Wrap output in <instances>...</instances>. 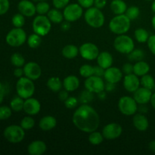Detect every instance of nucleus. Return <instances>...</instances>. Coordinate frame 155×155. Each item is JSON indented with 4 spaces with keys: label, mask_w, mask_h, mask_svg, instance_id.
<instances>
[{
    "label": "nucleus",
    "mask_w": 155,
    "mask_h": 155,
    "mask_svg": "<svg viewBox=\"0 0 155 155\" xmlns=\"http://www.w3.org/2000/svg\"><path fill=\"white\" fill-rule=\"evenodd\" d=\"M72 120L74 126L78 130L86 133L97 130L100 124L98 112L86 104H82L75 110Z\"/></svg>",
    "instance_id": "1"
},
{
    "label": "nucleus",
    "mask_w": 155,
    "mask_h": 155,
    "mask_svg": "<svg viewBox=\"0 0 155 155\" xmlns=\"http://www.w3.org/2000/svg\"><path fill=\"white\" fill-rule=\"evenodd\" d=\"M131 27V21L125 15H118L114 17L109 22V29L117 35L125 34Z\"/></svg>",
    "instance_id": "2"
},
{
    "label": "nucleus",
    "mask_w": 155,
    "mask_h": 155,
    "mask_svg": "<svg viewBox=\"0 0 155 155\" xmlns=\"http://www.w3.org/2000/svg\"><path fill=\"white\" fill-rule=\"evenodd\" d=\"M84 18L86 24L93 28H100L104 24V15L101 9L96 7L87 8L84 14Z\"/></svg>",
    "instance_id": "3"
},
{
    "label": "nucleus",
    "mask_w": 155,
    "mask_h": 155,
    "mask_svg": "<svg viewBox=\"0 0 155 155\" xmlns=\"http://www.w3.org/2000/svg\"><path fill=\"white\" fill-rule=\"evenodd\" d=\"M33 80L27 77H21L16 83V91L18 96L24 99L31 98L35 92V85Z\"/></svg>",
    "instance_id": "4"
},
{
    "label": "nucleus",
    "mask_w": 155,
    "mask_h": 155,
    "mask_svg": "<svg viewBox=\"0 0 155 155\" xmlns=\"http://www.w3.org/2000/svg\"><path fill=\"white\" fill-rule=\"evenodd\" d=\"M32 27L35 33L41 36H45L51 30V22L45 15H39L33 19Z\"/></svg>",
    "instance_id": "5"
},
{
    "label": "nucleus",
    "mask_w": 155,
    "mask_h": 155,
    "mask_svg": "<svg viewBox=\"0 0 155 155\" xmlns=\"http://www.w3.org/2000/svg\"><path fill=\"white\" fill-rule=\"evenodd\" d=\"M114 47L121 54H129L133 51L135 47L134 42L130 36L125 34L118 35L114 42Z\"/></svg>",
    "instance_id": "6"
},
{
    "label": "nucleus",
    "mask_w": 155,
    "mask_h": 155,
    "mask_svg": "<svg viewBox=\"0 0 155 155\" xmlns=\"http://www.w3.org/2000/svg\"><path fill=\"white\" fill-rule=\"evenodd\" d=\"M27 33L22 28L15 27L6 35L5 41L12 47H20L27 41Z\"/></svg>",
    "instance_id": "7"
},
{
    "label": "nucleus",
    "mask_w": 155,
    "mask_h": 155,
    "mask_svg": "<svg viewBox=\"0 0 155 155\" xmlns=\"http://www.w3.org/2000/svg\"><path fill=\"white\" fill-rule=\"evenodd\" d=\"M118 109L124 115L132 116L138 110V103L130 96L121 97L118 101Z\"/></svg>",
    "instance_id": "8"
},
{
    "label": "nucleus",
    "mask_w": 155,
    "mask_h": 155,
    "mask_svg": "<svg viewBox=\"0 0 155 155\" xmlns=\"http://www.w3.org/2000/svg\"><path fill=\"white\" fill-rule=\"evenodd\" d=\"M25 136L24 130L18 125H11L4 130V137L11 143H19L22 142Z\"/></svg>",
    "instance_id": "9"
},
{
    "label": "nucleus",
    "mask_w": 155,
    "mask_h": 155,
    "mask_svg": "<svg viewBox=\"0 0 155 155\" xmlns=\"http://www.w3.org/2000/svg\"><path fill=\"white\" fill-rule=\"evenodd\" d=\"M83 8L80 6L78 3L68 4L64 8L63 15L64 18L69 22L77 21L83 16Z\"/></svg>",
    "instance_id": "10"
},
{
    "label": "nucleus",
    "mask_w": 155,
    "mask_h": 155,
    "mask_svg": "<svg viewBox=\"0 0 155 155\" xmlns=\"http://www.w3.org/2000/svg\"><path fill=\"white\" fill-rule=\"evenodd\" d=\"M84 85L86 90L92 93L98 94L105 89V84L104 83V80L101 77L95 75L91 76L86 78Z\"/></svg>",
    "instance_id": "11"
},
{
    "label": "nucleus",
    "mask_w": 155,
    "mask_h": 155,
    "mask_svg": "<svg viewBox=\"0 0 155 155\" xmlns=\"http://www.w3.org/2000/svg\"><path fill=\"white\" fill-rule=\"evenodd\" d=\"M79 51L81 57L87 61L95 60L99 54V49L98 46L92 42L83 43L79 48Z\"/></svg>",
    "instance_id": "12"
},
{
    "label": "nucleus",
    "mask_w": 155,
    "mask_h": 155,
    "mask_svg": "<svg viewBox=\"0 0 155 155\" xmlns=\"http://www.w3.org/2000/svg\"><path fill=\"white\" fill-rule=\"evenodd\" d=\"M123 133V128L119 124L110 123L104 126L102 130V135L104 139L108 140H114L121 136Z\"/></svg>",
    "instance_id": "13"
},
{
    "label": "nucleus",
    "mask_w": 155,
    "mask_h": 155,
    "mask_svg": "<svg viewBox=\"0 0 155 155\" xmlns=\"http://www.w3.org/2000/svg\"><path fill=\"white\" fill-rule=\"evenodd\" d=\"M24 72L25 77L32 80H36L42 75L41 67L34 61H30L24 64Z\"/></svg>",
    "instance_id": "14"
},
{
    "label": "nucleus",
    "mask_w": 155,
    "mask_h": 155,
    "mask_svg": "<svg viewBox=\"0 0 155 155\" xmlns=\"http://www.w3.org/2000/svg\"><path fill=\"white\" fill-rule=\"evenodd\" d=\"M141 83L139 77L135 74H127L124 78V87L127 92H134L140 86Z\"/></svg>",
    "instance_id": "15"
},
{
    "label": "nucleus",
    "mask_w": 155,
    "mask_h": 155,
    "mask_svg": "<svg viewBox=\"0 0 155 155\" xmlns=\"http://www.w3.org/2000/svg\"><path fill=\"white\" fill-rule=\"evenodd\" d=\"M27 114L30 116L36 115L39 113L41 110V104L36 98H29L25 99L24 104V109Z\"/></svg>",
    "instance_id": "16"
},
{
    "label": "nucleus",
    "mask_w": 155,
    "mask_h": 155,
    "mask_svg": "<svg viewBox=\"0 0 155 155\" xmlns=\"http://www.w3.org/2000/svg\"><path fill=\"white\" fill-rule=\"evenodd\" d=\"M104 77L107 83H119L123 77V72L116 67H110L104 71Z\"/></svg>",
    "instance_id": "17"
},
{
    "label": "nucleus",
    "mask_w": 155,
    "mask_h": 155,
    "mask_svg": "<svg viewBox=\"0 0 155 155\" xmlns=\"http://www.w3.org/2000/svg\"><path fill=\"white\" fill-rule=\"evenodd\" d=\"M18 11L25 17H33L36 15V5L30 0H21L18 5Z\"/></svg>",
    "instance_id": "18"
},
{
    "label": "nucleus",
    "mask_w": 155,
    "mask_h": 155,
    "mask_svg": "<svg viewBox=\"0 0 155 155\" xmlns=\"http://www.w3.org/2000/svg\"><path fill=\"white\" fill-rule=\"evenodd\" d=\"M133 98L136 100V102L139 104H145L148 103L151 100L152 92L151 89H147L145 87H139L136 92H133Z\"/></svg>",
    "instance_id": "19"
},
{
    "label": "nucleus",
    "mask_w": 155,
    "mask_h": 155,
    "mask_svg": "<svg viewBox=\"0 0 155 155\" xmlns=\"http://www.w3.org/2000/svg\"><path fill=\"white\" fill-rule=\"evenodd\" d=\"M46 150V144L41 140L33 141L27 147V151L30 155H42Z\"/></svg>",
    "instance_id": "20"
},
{
    "label": "nucleus",
    "mask_w": 155,
    "mask_h": 155,
    "mask_svg": "<svg viewBox=\"0 0 155 155\" xmlns=\"http://www.w3.org/2000/svg\"><path fill=\"white\" fill-rule=\"evenodd\" d=\"M133 124L136 130L141 132L146 131L149 127L148 118L142 114H135L133 118Z\"/></svg>",
    "instance_id": "21"
},
{
    "label": "nucleus",
    "mask_w": 155,
    "mask_h": 155,
    "mask_svg": "<svg viewBox=\"0 0 155 155\" xmlns=\"http://www.w3.org/2000/svg\"><path fill=\"white\" fill-rule=\"evenodd\" d=\"M96 59L98 64L102 68H104V70L111 67L112 64H113V56L108 51L99 52Z\"/></svg>",
    "instance_id": "22"
},
{
    "label": "nucleus",
    "mask_w": 155,
    "mask_h": 155,
    "mask_svg": "<svg viewBox=\"0 0 155 155\" xmlns=\"http://www.w3.org/2000/svg\"><path fill=\"white\" fill-rule=\"evenodd\" d=\"M63 86L68 92H74L80 86V80L75 75H69L64 78Z\"/></svg>",
    "instance_id": "23"
},
{
    "label": "nucleus",
    "mask_w": 155,
    "mask_h": 155,
    "mask_svg": "<svg viewBox=\"0 0 155 155\" xmlns=\"http://www.w3.org/2000/svg\"><path fill=\"white\" fill-rule=\"evenodd\" d=\"M57 125L56 118L53 116H45L39 120V127L43 131H50Z\"/></svg>",
    "instance_id": "24"
},
{
    "label": "nucleus",
    "mask_w": 155,
    "mask_h": 155,
    "mask_svg": "<svg viewBox=\"0 0 155 155\" xmlns=\"http://www.w3.org/2000/svg\"><path fill=\"white\" fill-rule=\"evenodd\" d=\"M110 10L116 15L125 14L127 9V3L124 0H113L110 5Z\"/></svg>",
    "instance_id": "25"
},
{
    "label": "nucleus",
    "mask_w": 155,
    "mask_h": 155,
    "mask_svg": "<svg viewBox=\"0 0 155 155\" xmlns=\"http://www.w3.org/2000/svg\"><path fill=\"white\" fill-rule=\"evenodd\" d=\"M149 64L144 61H139L133 65V74L138 77H142L145 75L149 72Z\"/></svg>",
    "instance_id": "26"
},
{
    "label": "nucleus",
    "mask_w": 155,
    "mask_h": 155,
    "mask_svg": "<svg viewBox=\"0 0 155 155\" xmlns=\"http://www.w3.org/2000/svg\"><path fill=\"white\" fill-rule=\"evenodd\" d=\"M80 53L79 48L76 46L75 45H65L62 49V55L68 59H73L75 58L78 54Z\"/></svg>",
    "instance_id": "27"
},
{
    "label": "nucleus",
    "mask_w": 155,
    "mask_h": 155,
    "mask_svg": "<svg viewBox=\"0 0 155 155\" xmlns=\"http://www.w3.org/2000/svg\"><path fill=\"white\" fill-rule=\"evenodd\" d=\"M47 17L50 20V21L54 24H61L63 22V20L64 19L63 13H61L58 8L50 9L47 13Z\"/></svg>",
    "instance_id": "28"
},
{
    "label": "nucleus",
    "mask_w": 155,
    "mask_h": 155,
    "mask_svg": "<svg viewBox=\"0 0 155 155\" xmlns=\"http://www.w3.org/2000/svg\"><path fill=\"white\" fill-rule=\"evenodd\" d=\"M47 86L52 92H58L61 89V87L63 86V83L58 77H50L47 81Z\"/></svg>",
    "instance_id": "29"
},
{
    "label": "nucleus",
    "mask_w": 155,
    "mask_h": 155,
    "mask_svg": "<svg viewBox=\"0 0 155 155\" xmlns=\"http://www.w3.org/2000/svg\"><path fill=\"white\" fill-rule=\"evenodd\" d=\"M134 36L137 42H140V43H145L149 38V33L145 29L138 28L135 30Z\"/></svg>",
    "instance_id": "30"
},
{
    "label": "nucleus",
    "mask_w": 155,
    "mask_h": 155,
    "mask_svg": "<svg viewBox=\"0 0 155 155\" xmlns=\"http://www.w3.org/2000/svg\"><path fill=\"white\" fill-rule=\"evenodd\" d=\"M41 37L42 36L35 33L30 35L27 39V42L29 47L31 48H38L41 45V43H42V38Z\"/></svg>",
    "instance_id": "31"
},
{
    "label": "nucleus",
    "mask_w": 155,
    "mask_h": 155,
    "mask_svg": "<svg viewBox=\"0 0 155 155\" xmlns=\"http://www.w3.org/2000/svg\"><path fill=\"white\" fill-rule=\"evenodd\" d=\"M141 85H142L143 87L147 88V89H149L151 90H152L155 87V80L153 78L152 76L149 75V74H145V75L142 76V78L140 80Z\"/></svg>",
    "instance_id": "32"
},
{
    "label": "nucleus",
    "mask_w": 155,
    "mask_h": 155,
    "mask_svg": "<svg viewBox=\"0 0 155 155\" xmlns=\"http://www.w3.org/2000/svg\"><path fill=\"white\" fill-rule=\"evenodd\" d=\"M104 139V138L103 136L102 133H99V132H97L96 130L89 133V142H90V144H92L93 145H100L103 142Z\"/></svg>",
    "instance_id": "33"
},
{
    "label": "nucleus",
    "mask_w": 155,
    "mask_h": 155,
    "mask_svg": "<svg viewBox=\"0 0 155 155\" xmlns=\"http://www.w3.org/2000/svg\"><path fill=\"white\" fill-rule=\"evenodd\" d=\"M24 98H22L20 96L15 97L11 101L10 107L12 108V110H13L14 111L18 112L21 111V110H22L24 109Z\"/></svg>",
    "instance_id": "34"
},
{
    "label": "nucleus",
    "mask_w": 155,
    "mask_h": 155,
    "mask_svg": "<svg viewBox=\"0 0 155 155\" xmlns=\"http://www.w3.org/2000/svg\"><path fill=\"white\" fill-rule=\"evenodd\" d=\"M11 62L16 68H21L25 64V59L22 54L19 53H14L11 57Z\"/></svg>",
    "instance_id": "35"
},
{
    "label": "nucleus",
    "mask_w": 155,
    "mask_h": 155,
    "mask_svg": "<svg viewBox=\"0 0 155 155\" xmlns=\"http://www.w3.org/2000/svg\"><path fill=\"white\" fill-rule=\"evenodd\" d=\"M139 14H140V10L137 6H130V7L127 8L125 12V15L128 17L130 21L137 19L139 16Z\"/></svg>",
    "instance_id": "36"
},
{
    "label": "nucleus",
    "mask_w": 155,
    "mask_h": 155,
    "mask_svg": "<svg viewBox=\"0 0 155 155\" xmlns=\"http://www.w3.org/2000/svg\"><path fill=\"white\" fill-rule=\"evenodd\" d=\"M80 74L84 78L94 75V67L89 64H83L80 68Z\"/></svg>",
    "instance_id": "37"
},
{
    "label": "nucleus",
    "mask_w": 155,
    "mask_h": 155,
    "mask_svg": "<svg viewBox=\"0 0 155 155\" xmlns=\"http://www.w3.org/2000/svg\"><path fill=\"white\" fill-rule=\"evenodd\" d=\"M35 126V120L30 115L23 118L21 121V127L24 130H31Z\"/></svg>",
    "instance_id": "38"
},
{
    "label": "nucleus",
    "mask_w": 155,
    "mask_h": 155,
    "mask_svg": "<svg viewBox=\"0 0 155 155\" xmlns=\"http://www.w3.org/2000/svg\"><path fill=\"white\" fill-rule=\"evenodd\" d=\"M36 13L39 15H44L47 14L50 10V5L46 1H41L36 4Z\"/></svg>",
    "instance_id": "39"
},
{
    "label": "nucleus",
    "mask_w": 155,
    "mask_h": 155,
    "mask_svg": "<svg viewBox=\"0 0 155 155\" xmlns=\"http://www.w3.org/2000/svg\"><path fill=\"white\" fill-rule=\"evenodd\" d=\"M24 17L25 16H24L21 13L16 14V15H14L12 19V22L14 27L21 28L24 25V24H25V18H24Z\"/></svg>",
    "instance_id": "40"
},
{
    "label": "nucleus",
    "mask_w": 155,
    "mask_h": 155,
    "mask_svg": "<svg viewBox=\"0 0 155 155\" xmlns=\"http://www.w3.org/2000/svg\"><path fill=\"white\" fill-rule=\"evenodd\" d=\"M144 57H145V53L141 49H133V51L129 54V58L130 61H142Z\"/></svg>",
    "instance_id": "41"
},
{
    "label": "nucleus",
    "mask_w": 155,
    "mask_h": 155,
    "mask_svg": "<svg viewBox=\"0 0 155 155\" xmlns=\"http://www.w3.org/2000/svg\"><path fill=\"white\" fill-rule=\"evenodd\" d=\"M12 116V108L8 106L0 107V120H5L8 119Z\"/></svg>",
    "instance_id": "42"
},
{
    "label": "nucleus",
    "mask_w": 155,
    "mask_h": 155,
    "mask_svg": "<svg viewBox=\"0 0 155 155\" xmlns=\"http://www.w3.org/2000/svg\"><path fill=\"white\" fill-rule=\"evenodd\" d=\"M64 102L67 108L73 109L75 108L78 104V99L76 97H68Z\"/></svg>",
    "instance_id": "43"
},
{
    "label": "nucleus",
    "mask_w": 155,
    "mask_h": 155,
    "mask_svg": "<svg viewBox=\"0 0 155 155\" xmlns=\"http://www.w3.org/2000/svg\"><path fill=\"white\" fill-rule=\"evenodd\" d=\"M70 2V0H52L53 5L55 8H64Z\"/></svg>",
    "instance_id": "44"
},
{
    "label": "nucleus",
    "mask_w": 155,
    "mask_h": 155,
    "mask_svg": "<svg viewBox=\"0 0 155 155\" xmlns=\"http://www.w3.org/2000/svg\"><path fill=\"white\" fill-rule=\"evenodd\" d=\"M10 3L8 0H0V15H5L8 11Z\"/></svg>",
    "instance_id": "45"
},
{
    "label": "nucleus",
    "mask_w": 155,
    "mask_h": 155,
    "mask_svg": "<svg viewBox=\"0 0 155 155\" xmlns=\"http://www.w3.org/2000/svg\"><path fill=\"white\" fill-rule=\"evenodd\" d=\"M92 98H93L92 92H90L88 90H86V92H83L80 95V101L84 103V104L86 102H89V101H91Z\"/></svg>",
    "instance_id": "46"
},
{
    "label": "nucleus",
    "mask_w": 155,
    "mask_h": 155,
    "mask_svg": "<svg viewBox=\"0 0 155 155\" xmlns=\"http://www.w3.org/2000/svg\"><path fill=\"white\" fill-rule=\"evenodd\" d=\"M147 42L151 52L155 55V35H151V36H149Z\"/></svg>",
    "instance_id": "47"
},
{
    "label": "nucleus",
    "mask_w": 155,
    "mask_h": 155,
    "mask_svg": "<svg viewBox=\"0 0 155 155\" xmlns=\"http://www.w3.org/2000/svg\"><path fill=\"white\" fill-rule=\"evenodd\" d=\"M78 4L84 8H89L94 5V1L95 0H77Z\"/></svg>",
    "instance_id": "48"
},
{
    "label": "nucleus",
    "mask_w": 155,
    "mask_h": 155,
    "mask_svg": "<svg viewBox=\"0 0 155 155\" xmlns=\"http://www.w3.org/2000/svg\"><path fill=\"white\" fill-rule=\"evenodd\" d=\"M122 72L124 73L126 75L127 74H133V65H132L130 63L124 64L122 68Z\"/></svg>",
    "instance_id": "49"
},
{
    "label": "nucleus",
    "mask_w": 155,
    "mask_h": 155,
    "mask_svg": "<svg viewBox=\"0 0 155 155\" xmlns=\"http://www.w3.org/2000/svg\"><path fill=\"white\" fill-rule=\"evenodd\" d=\"M104 71L105 70L104 68H102L101 67H100L99 65L96 67H94V75L98 76V77H104Z\"/></svg>",
    "instance_id": "50"
},
{
    "label": "nucleus",
    "mask_w": 155,
    "mask_h": 155,
    "mask_svg": "<svg viewBox=\"0 0 155 155\" xmlns=\"http://www.w3.org/2000/svg\"><path fill=\"white\" fill-rule=\"evenodd\" d=\"M107 5V0H95L94 5L99 9H102Z\"/></svg>",
    "instance_id": "51"
},
{
    "label": "nucleus",
    "mask_w": 155,
    "mask_h": 155,
    "mask_svg": "<svg viewBox=\"0 0 155 155\" xmlns=\"http://www.w3.org/2000/svg\"><path fill=\"white\" fill-rule=\"evenodd\" d=\"M68 98V92L67 90L59 91L58 98L62 101H64Z\"/></svg>",
    "instance_id": "52"
},
{
    "label": "nucleus",
    "mask_w": 155,
    "mask_h": 155,
    "mask_svg": "<svg viewBox=\"0 0 155 155\" xmlns=\"http://www.w3.org/2000/svg\"><path fill=\"white\" fill-rule=\"evenodd\" d=\"M24 74V68L22 69L21 68H17L15 70V71H14V75H15L16 77H18V78H21V77H22Z\"/></svg>",
    "instance_id": "53"
},
{
    "label": "nucleus",
    "mask_w": 155,
    "mask_h": 155,
    "mask_svg": "<svg viewBox=\"0 0 155 155\" xmlns=\"http://www.w3.org/2000/svg\"><path fill=\"white\" fill-rule=\"evenodd\" d=\"M70 27H71V24H70V22H69V21H66V20H65L64 22H63L61 24V29L63 30H64V31L69 30Z\"/></svg>",
    "instance_id": "54"
},
{
    "label": "nucleus",
    "mask_w": 155,
    "mask_h": 155,
    "mask_svg": "<svg viewBox=\"0 0 155 155\" xmlns=\"http://www.w3.org/2000/svg\"><path fill=\"white\" fill-rule=\"evenodd\" d=\"M114 83H107V84L105 85V90L108 91V92H110V91H113L114 89L115 86Z\"/></svg>",
    "instance_id": "55"
},
{
    "label": "nucleus",
    "mask_w": 155,
    "mask_h": 155,
    "mask_svg": "<svg viewBox=\"0 0 155 155\" xmlns=\"http://www.w3.org/2000/svg\"><path fill=\"white\" fill-rule=\"evenodd\" d=\"M148 148H149V149L151 150L152 152L155 153V140L151 141V142H150L149 145H148Z\"/></svg>",
    "instance_id": "56"
},
{
    "label": "nucleus",
    "mask_w": 155,
    "mask_h": 155,
    "mask_svg": "<svg viewBox=\"0 0 155 155\" xmlns=\"http://www.w3.org/2000/svg\"><path fill=\"white\" fill-rule=\"evenodd\" d=\"M150 101H151V105H152V107L155 109V92L154 93H152V95H151V100H150Z\"/></svg>",
    "instance_id": "57"
},
{
    "label": "nucleus",
    "mask_w": 155,
    "mask_h": 155,
    "mask_svg": "<svg viewBox=\"0 0 155 155\" xmlns=\"http://www.w3.org/2000/svg\"><path fill=\"white\" fill-rule=\"evenodd\" d=\"M151 10L155 13V0H153V2L151 4Z\"/></svg>",
    "instance_id": "58"
},
{
    "label": "nucleus",
    "mask_w": 155,
    "mask_h": 155,
    "mask_svg": "<svg viewBox=\"0 0 155 155\" xmlns=\"http://www.w3.org/2000/svg\"><path fill=\"white\" fill-rule=\"evenodd\" d=\"M151 24H152V27H154L155 30V15L152 18V20H151Z\"/></svg>",
    "instance_id": "59"
},
{
    "label": "nucleus",
    "mask_w": 155,
    "mask_h": 155,
    "mask_svg": "<svg viewBox=\"0 0 155 155\" xmlns=\"http://www.w3.org/2000/svg\"><path fill=\"white\" fill-rule=\"evenodd\" d=\"M3 98H4V95H3V94L2 92H0V104L2 102Z\"/></svg>",
    "instance_id": "60"
},
{
    "label": "nucleus",
    "mask_w": 155,
    "mask_h": 155,
    "mask_svg": "<svg viewBox=\"0 0 155 155\" xmlns=\"http://www.w3.org/2000/svg\"><path fill=\"white\" fill-rule=\"evenodd\" d=\"M2 89V84L1 82H0V91H1Z\"/></svg>",
    "instance_id": "61"
},
{
    "label": "nucleus",
    "mask_w": 155,
    "mask_h": 155,
    "mask_svg": "<svg viewBox=\"0 0 155 155\" xmlns=\"http://www.w3.org/2000/svg\"><path fill=\"white\" fill-rule=\"evenodd\" d=\"M36 1H38V2H41V1H47V0H36Z\"/></svg>",
    "instance_id": "62"
},
{
    "label": "nucleus",
    "mask_w": 155,
    "mask_h": 155,
    "mask_svg": "<svg viewBox=\"0 0 155 155\" xmlns=\"http://www.w3.org/2000/svg\"><path fill=\"white\" fill-rule=\"evenodd\" d=\"M146 1H153V0H146Z\"/></svg>",
    "instance_id": "63"
}]
</instances>
